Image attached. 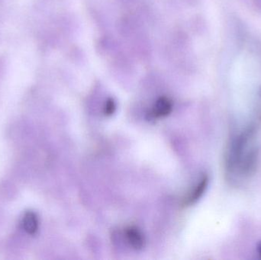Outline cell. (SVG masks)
Wrapping results in <instances>:
<instances>
[{
    "mask_svg": "<svg viewBox=\"0 0 261 260\" xmlns=\"http://www.w3.org/2000/svg\"><path fill=\"white\" fill-rule=\"evenodd\" d=\"M209 185L208 176H203L200 179L198 184L193 189L187 197L184 199L183 205L186 206H191L195 204L197 201L200 200V198L204 194L205 192L207 190Z\"/></svg>",
    "mask_w": 261,
    "mask_h": 260,
    "instance_id": "277c9868",
    "label": "cell"
},
{
    "mask_svg": "<svg viewBox=\"0 0 261 260\" xmlns=\"http://www.w3.org/2000/svg\"><path fill=\"white\" fill-rule=\"evenodd\" d=\"M115 110H116V103L113 99L108 98L104 104V114L107 116H110L115 113Z\"/></svg>",
    "mask_w": 261,
    "mask_h": 260,
    "instance_id": "52a82bcc",
    "label": "cell"
},
{
    "mask_svg": "<svg viewBox=\"0 0 261 260\" xmlns=\"http://www.w3.org/2000/svg\"><path fill=\"white\" fill-rule=\"evenodd\" d=\"M173 110V103L170 99L166 96H162L158 99L150 112L152 118H160L167 116Z\"/></svg>",
    "mask_w": 261,
    "mask_h": 260,
    "instance_id": "3957f363",
    "label": "cell"
},
{
    "mask_svg": "<svg viewBox=\"0 0 261 260\" xmlns=\"http://www.w3.org/2000/svg\"><path fill=\"white\" fill-rule=\"evenodd\" d=\"M259 154V148L257 147H254L247 152L245 151L237 166L240 174L244 176H251L255 174L258 168Z\"/></svg>",
    "mask_w": 261,
    "mask_h": 260,
    "instance_id": "7a4b0ae2",
    "label": "cell"
},
{
    "mask_svg": "<svg viewBox=\"0 0 261 260\" xmlns=\"http://www.w3.org/2000/svg\"><path fill=\"white\" fill-rule=\"evenodd\" d=\"M22 227L25 232L33 235L39 229V218L33 211H27L24 214L22 221Z\"/></svg>",
    "mask_w": 261,
    "mask_h": 260,
    "instance_id": "8992f818",
    "label": "cell"
},
{
    "mask_svg": "<svg viewBox=\"0 0 261 260\" xmlns=\"http://www.w3.org/2000/svg\"><path fill=\"white\" fill-rule=\"evenodd\" d=\"M258 253L259 254L260 258L261 259V241L258 244Z\"/></svg>",
    "mask_w": 261,
    "mask_h": 260,
    "instance_id": "ba28073f",
    "label": "cell"
},
{
    "mask_svg": "<svg viewBox=\"0 0 261 260\" xmlns=\"http://www.w3.org/2000/svg\"><path fill=\"white\" fill-rule=\"evenodd\" d=\"M125 237L128 244L135 250H142L145 247V237L138 227L134 226L127 227L125 230Z\"/></svg>",
    "mask_w": 261,
    "mask_h": 260,
    "instance_id": "5b68a950",
    "label": "cell"
},
{
    "mask_svg": "<svg viewBox=\"0 0 261 260\" xmlns=\"http://www.w3.org/2000/svg\"><path fill=\"white\" fill-rule=\"evenodd\" d=\"M256 127L255 124H250L245 131L235 138L231 143V148L227 156V167L229 170L235 169L238 166L240 159L243 156L248 148V144L255 136Z\"/></svg>",
    "mask_w": 261,
    "mask_h": 260,
    "instance_id": "6da1fadb",
    "label": "cell"
}]
</instances>
